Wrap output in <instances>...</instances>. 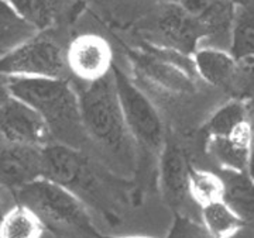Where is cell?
<instances>
[{
  "label": "cell",
  "mask_w": 254,
  "mask_h": 238,
  "mask_svg": "<svg viewBox=\"0 0 254 238\" xmlns=\"http://www.w3.org/2000/svg\"><path fill=\"white\" fill-rule=\"evenodd\" d=\"M82 123L89 144L105 158L110 171L131 178L137 171V146L127 130L119 104L112 71L78 93Z\"/></svg>",
  "instance_id": "obj_1"
},
{
  "label": "cell",
  "mask_w": 254,
  "mask_h": 238,
  "mask_svg": "<svg viewBox=\"0 0 254 238\" xmlns=\"http://www.w3.org/2000/svg\"><path fill=\"white\" fill-rule=\"evenodd\" d=\"M41 178L68 189L108 223L122 219L123 196L81 149L51 143L41 149Z\"/></svg>",
  "instance_id": "obj_2"
},
{
  "label": "cell",
  "mask_w": 254,
  "mask_h": 238,
  "mask_svg": "<svg viewBox=\"0 0 254 238\" xmlns=\"http://www.w3.org/2000/svg\"><path fill=\"white\" fill-rule=\"evenodd\" d=\"M7 86L11 97L23 101L41 117L53 143L81 151L89 144L78 92L68 79L7 76Z\"/></svg>",
  "instance_id": "obj_3"
},
{
  "label": "cell",
  "mask_w": 254,
  "mask_h": 238,
  "mask_svg": "<svg viewBox=\"0 0 254 238\" xmlns=\"http://www.w3.org/2000/svg\"><path fill=\"white\" fill-rule=\"evenodd\" d=\"M11 194L16 203L36 213L46 230L78 238H96L100 233L89 209L68 189L46 178H37Z\"/></svg>",
  "instance_id": "obj_4"
},
{
  "label": "cell",
  "mask_w": 254,
  "mask_h": 238,
  "mask_svg": "<svg viewBox=\"0 0 254 238\" xmlns=\"http://www.w3.org/2000/svg\"><path fill=\"white\" fill-rule=\"evenodd\" d=\"M112 76L123 119L137 151L144 149L160 155L167 133L158 110L119 68L112 66Z\"/></svg>",
  "instance_id": "obj_5"
},
{
  "label": "cell",
  "mask_w": 254,
  "mask_h": 238,
  "mask_svg": "<svg viewBox=\"0 0 254 238\" xmlns=\"http://www.w3.org/2000/svg\"><path fill=\"white\" fill-rule=\"evenodd\" d=\"M66 62L61 47L44 36H33L0 56V75L23 78L66 79Z\"/></svg>",
  "instance_id": "obj_6"
},
{
  "label": "cell",
  "mask_w": 254,
  "mask_h": 238,
  "mask_svg": "<svg viewBox=\"0 0 254 238\" xmlns=\"http://www.w3.org/2000/svg\"><path fill=\"white\" fill-rule=\"evenodd\" d=\"M250 64L252 62H237L227 51L216 47L198 48L192 54L195 72L215 88L237 92V99H240L243 89L250 91Z\"/></svg>",
  "instance_id": "obj_7"
},
{
  "label": "cell",
  "mask_w": 254,
  "mask_h": 238,
  "mask_svg": "<svg viewBox=\"0 0 254 238\" xmlns=\"http://www.w3.org/2000/svg\"><path fill=\"white\" fill-rule=\"evenodd\" d=\"M51 143L44 121L27 104L10 97L0 106V144L44 148Z\"/></svg>",
  "instance_id": "obj_8"
},
{
  "label": "cell",
  "mask_w": 254,
  "mask_h": 238,
  "mask_svg": "<svg viewBox=\"0 0 254 238\" xmlns=\"http://www.w3.org/2000/svg\"><path fill=\"white\" fill-rule=\"evenodd\" d=\"M190 165L184 148L171 137H165L160 152L158 186L164 203L174 213H185L188 201V172Z\"/></svg>",
  "instance_id": "obj_9"
},
{
  "label": "cell",
  "mask_w": 254,
  "mask_h": 238,
  "mask_svg": "<svg viewBox=\"0 0 254 238\" xmlns=\"http://www.w3.org/2000/svg\"><path fill=\"white\" fill-rule=\"evenodd\" d=\"M66 69L86 83L105 78L112 71V49L106 40L99 36L78 37L65 54Z\"/></svg>",
  "instance_id": "obj_10"
},
{
  "label": "cell",
  "mask_w": 254,
  "mask_h": 238,
  "mask_svg": "<svg viewBox=\"0 0 254 238\" xmlns=\"http://www.w3.org/2000/svg\"><path fill=\"white\" fill-rule=\"evenodd\" d=\"M157 31L170 51L192 55L199 48L203 31L199 23L173 1L167 4L157 18Z\"/></svg>",
  "instance_id": "obj_11"
},
{
  "label": "cell",
  "mask_w": 254,
  "mask_h": 238,
  "mask_svg": "<svg viewBox=\"0 0 254 238\" xmlns=\"http://www.w3.org/2000/svg\"><path fill=\"white\" fill-rule=\"evenodd\" d=\"M41 149L0 144V188L14 193L24 185L41 178Z\"/></svg>",
  "instance_id": "obj_12"
},
{
  "label": "cell",
  "mask_w": 254,
  "mask_h": 238,
  "mask_svg": "<svg viewBox=\"0 0 254 238\" xmlns=\"http://www.w3.org/2000/svg\"><path fill=\"white\" fill-rule=\"evenodd\" d=\"M252 124L247 121L226 137H210L206 151L229 174H247L252 159Z\"/></svg>",
  "instance_id": "obj_13"
},
{
  "label": "cell",
  "mask_w": 254,
  "mask_h": 238,
  "mask_svg": "<svg viewBox=\"0 0 254 238\" xmlns=\"http://www.w3.org/2000/svg\"><path fill=\"white\" fill-rule=\"evenodd\" d=\"M138 65L148 79L165 91L188 93L193 91V81L187 68L160 56H141Z\"/></svg>",
  "instance_id": "obj_14"
},
{
  "label": "cell",
  "mask_w": 254,
  "mask_h": 238,
  "mask_svg": "<svg viewBox=\"0 0 254 238\" xmlns=\"http://www.w3.org/2000/svg\"><path fill=\"white\" fill-rule=\"evenodd\" d=\"M199 223L209 238H235L249 226L225 200L200 207Z\"/></svg>",
  "instance_id": "obj_15"
},
{
  "label": "cell",
  "mask_w": 254,
  "mask_h": 238,
  "mask_svg": "<svg viewBox=\"0 0 254 238\" xmlns=\"http://www.w3.org/2000/svg\"><path fill=\"white\" fill-rule=\"evenodd\" d=\"M46 226L27 206L14 203L0 216V238H43Z\"/></svg>",
  "instance_id": "obj_16"
},
{
  "label": "cell",
  "mask_w": 254,
  "mask_h": 238,
  "mask_svg": "<svg viewBox=\"0 0 254 238\" xmlns=\"http://www.w3.org/2000/svg\"><path fill=\"white\" fill-rule=\"evenodd\" d=\"M230 51L237 62H252L254 52L253 10L249 4H236L229 33Z\"/></svg>",
  "instance_id": "obj_17"
},
{
  "label": "cell",
  "mask_w": 254,
  "mask_h": 238,
  "mask_svg": "<svg viewBox=\"0 0 254 238\" xmlns=\"http://www.w3.org/2000/svg\"><path fill=\"white\" fill-rule=\"evenodd\" d=\"M188 197L198 207H203L209 203L223 200L225 182L223 178L206 169L190 166L188 172Z\"/></svg>",
  "instance_id": "obj_18"
},
{
  "label": "cell",
  "mask_w": 254,
  "mask_h": 238,
  "mask_svg": "<svg viewBox=\"0 0 254 238\" xmlns=\"http://www.w3.org/2000/svg\"><path fill=\"white\" fill-rule=\"evenodd\" d=\"M249 121V109L245 100L233 99L220 106L206 121V138L226 137Z\"/></svg>",
  "instance_id": "obj_19"
},
{
  "label": "cell",
  "mask_w": 254,
  "mask_h": 238,
  "mask_svg": "<svg viewBox=\"0 0 254 238\" xmlns=\"http://www.w3.org/2000/svg\"><path fill=\"white\" fill-rule=\"evenodd\" d=\"M229 174V172H227ZM225 182L223 200L245 220L247 224L253 221V182L247 174H229Z\"/></svg>",
  "instance_id": "obj_20"
},
{
  "label": "cell",
  "mask_w": 254,
  "mask_h": 238,
  "mask_svg": "<svg viewBox=\"0 0 254 238\" xmlns=\"http://www.w3.org/2000/svg\"><path fill=\"white\" fill-rule=\"evenodd\" d=\"M36 34L26 21L18 17L7 0H0V52H7Z\"/></svg>",
  "instance_id": "obj_21"
},
{
  "label": "cell",
  "mask_w": 254,
  "mask_h": 238,
  "mask_svg": "<svg viewBox=\"0 0 254 238\" xmlns=\"http://www.w3.org/2000/svg\"><path fill=\"white\" fill-rule=\"evenodd\" d=\"M13 10L36 33L51 27L54 21V7L51 0H7Z\"/></svg>",
  "instance_id": "obj_22"
},
{
  "label": "cell",
  "mask_w": 254,
  "mask_h": 238,
  "mask_svg": "<svg viewBox=\"0 0 254 238\" xmlns=\"http://www.w3.org/2000/svg\"><path fill=\"white\" fill-rule=\"evenodd\" d=\"M167 238H209L198 220L187 213H174V220Z\"/></svg>",
  "instance_id": "obj_23"
},
{
  "label": "cell",
  "mask_w": 254,
  "mask_h": 238,
  "mask_svg": "<svg viewBox=\"0 0 254 238\" xmlns=\"http://www.w3.org/2000/svg\"><path fill=\"white\" fill-rule=\"evenodd\" d=\"M10 97H11V95H10L9 86H7V76L0 75V106L9 100Z\"/></svg>",
  "instance_id": "obj_24"
},
{
  "label": "cell",
  "mask_w": 254,
  "mask_h": 238,
  "mask_svg": "<svg viewBox=\"0 0 254 238\" xmlns=\"http://www.w3.org/2000/svg\"><path fill=\"white\" fill-rule=\"evenodd\" d=\"M96 238H153V237H145V236H125V237H120V236H106V234H102L99 233Z\"/></svg>",
  "instance_id": "obj_25"
},
{
  "label": "cell",
  "mask_w": 254,
  "mask_h": 238,
  "mask_svg": "<svg viewBox=\"0 0 254 238\" xmlns=\"http://www.w3.org/2000/svg\"><path fill=\"white\" fill-rule=\"evenodd\" d=\"M235 4H249V0H229Z\"/></svg>",
  "instance_id": "obj_26"
},
{
  "label": "cell",
  "mask_w": 254,
  "mask_h": 238,
  "mask_svg": "<svg viewBox=\"0 0 254 238\" xmlns=\"http://www.w3.org/2000/svg\"><path fill=\"white\" fill-rule=\"evenodd\" d=\"M1 213H3V210H1V204H0V216H1Z\"/></svg>",
  "instance_id": "obj_27"
},
{
  "label": "cell",
  "mask_w": 254,
  "mask_h": 238,
  "mask_svg": "<svg viewBox=\"0 0 254 238\" xmlns=\"http://www.w3.org/2000/svg\"><path fill=\"white\" fill-rule=\"evenodd\" d=\"M173 1H177V0H173Z\"/></svg>",
  "instance_id": "obj_28"
}]
</instances>
